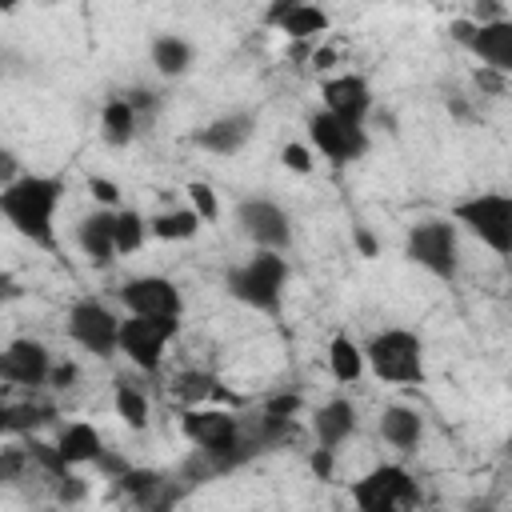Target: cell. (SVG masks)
I'll return each mask as SVG.
<instances>
[{"label": "cell", "instance_id": "1", "mask_svg": "<svg viewBox=\"0 0 512 512\" xmlns=\"http://www.w3.org/2000/svg\"><path fill=\"white\" fill-rule=\"evenodd\" d=\"M60 200H64V180L60 176L20 172L12 184L0 188V216L32 248L56 252V212H60Z\"/></svg>", "mask_w": 512, "mask_h": 512}, {"label": "cell", "instance_id": "2", "mask_svg": "<svg viewBox=\"0 0 512 512\" xmlns=\"http://www.w3.org/2000/svg\"><path fill=\"white\" fill-rule=\"evenodd\" d=\"M180 428L196 444V452L204 456V464H208L212 476L236 472V468H244L256 456L244 424L232 412H224V408H188L180 416Z\"/></svg>", "mask_w": 512, "mask_h": 512}, {"label": "cell", "instance_id": "3", "mask_svg": "<svg viewBox=\"0 0 512 512\" xmlns=\"http://www.w3.org/2000/svg\"><path fill=\"white\" fill-rule=\"evenodd\" d=\"M288 256L272 252V248H252V256H244L240 264H232L224 272V292L264 316H276L284 308V288H288Z\"/></svg>", "mask_w": 512, "mask_h": 512}, {"label": "cell", "instance_id": "4", "mask_svg": "<svg viewBox=\"0 0 512 512\" xmlns=\"http://www.w3.org/2000/svg\"><path fill=\"white\" fill-rule=\"evenodd\" d=\"M424 340L412 328H380L364 344V368L384 384H424Z\"/></svg>", "mask_w": 512, "mask_h": 512}, {"label": "cell", "instance_id": "5", "mask_svg": "<svg viewBox=\"0 0 512 512\" xmlns=\"http://www.w3.org/2000/svg\"><path fill=\"white\" fill-rule=\"evenodd\" d=\"M448 220L472 232L488 252L512 256V196L508 192H472L448 208Z\"/></svg>", "mask_w": 512, "mask_h": 512}, {"label": "cell", "instance_id": "6", "mask_svg": "<svg viewBox=\"0 0 512 512\" xmlns=\"http://www.w3.org/2000/svg\"><path fill=\"white\" fill-rule=\"evenodd\" d=\"M404 256L436 280H456V272H460V228L448 216L416 220L404 232Z\"/></svg>", "mask_w": 512, "mask_h": 512}, {"label": "cell", "instance_id": "7", "mask_svg": "<svg viewBox=\"0 0 512 512\" xmlns=\"http://www.w3.org/2000/svg\"><path fill=\"white\" fill-rule=\"evenodd\" d=\"M180 336V316H128L120 320V352L144 376L160 372L168 344Z\"/></svg>", "mask_w": 512, "mask_h": 512}, {"label": "cell", "instance_id": "8", "mask_svg": "<svg viewBox=\"0 0 512 512\" xmlns=\"http://www.w3.org/2000/svg\"><path fill=\"white\" fill-rule=\"evenodd\" d=\"M352 504L360 512H396L420 504V484L404 464H376L352 484Z\"/></svg>", "mask_w": 512, "mask_h": 512}, {"label": "cell", "instance_id": "9", "mask_svg": "<svg viewBox=\"0 0 512 512\" xmlns=\"http://www.w3.org/2000/svg\"><path fill=\"white\" fill-rule=\"evenodd\" d=\"M64 328H68V340L92 352L96 360H112L120 352V316L96 296L76 300L64 316Z\"/></svg>", "mask_w": 512, "mask_h": 512}, {"label": "cell", "instance_id": "10", "mask_svg": "<svg viewBox=\"0 0 512 512\" xmlns=\"http://www.w3.org/2000/svg\"><path fill=\"white\" fill-rule=\"evenodd\" d=\"M368 128L364 124H352L344 116H332L328 108L312 112L308 116V148L320 152L328 164L344 168V164H356L368 156Z\"/></svg>", "mask_w": 512, "mask_h": 512}, {"label": "cell", "instance_id": "11", "mask_svg": "<svg viewBox=\"0 0 512 512\" xmlns=\"http://www.w3.org/2000/svg\"><path fill=\"white\" fill-rule=\"evenodd\" d=\"M448 36L468 48L484 68H496V72H512V20L508 16H492V20H452L448 24Z\"/></svg>", "mask_w": 512, "mask_h": 512}, {"label": "cell", "instance_id": "12", "mask_svg": "<svg viewBox=\"0 0 512 512\" xmlns=\"http://www.w3.org/2000/svg\"><path fill=\"white\" fill-rule=\"evenodd\" d=\"M232 220H236L240 236L252 248H272V252H288L292 248V216L272 196H244L236 204Z\"/></svg>", "mask_w": 512, "mask_h": 512}, {"label": "cell", "instance_id": "13", "mask_svg": "<svg viewBox=\"0 0 512 512\" xmlns=\"http://www.w3.org/2000/svg\"><path fill=\"white\" fill-rule=\"evenodd\" d=\"M120 304L128 316H184L180 284L160 272H140L120 284Z\"/></svg>", "mask_w": 512, "mask_h": 512}, {"label": "cell", "instance_id": "14", "mask_svg": "<svg viewBox=\"0 0 512 512\" xmlns=\"http://www.w3.org/2000/svg\"><path fill=\"white\" fill-rule=\"evenodd\" d=\"M252 136H256V112L252 108H232V112L212 116L204 128H196L192 144L200 152H212V156H236V152H244V144Z\"/></svg>", "mask_w": 512, "mask_h": 512}, {"label": "cell", "instance_id": "15", "mask_svg": "<svg viewBox=\"0 0 512 512\" xmlns=\"http://www.w3.org/2000/svg\"><path fill=\"white\" fill-rule=\"evenodd\" d=\"M4 352V384L12 388H44L48 384V368H52V352L48 344L32 340V336H16Z\"/></svg>", "mask_w": 512, "mask_h": 512}, {"label": "cell", "instance_id": "16", "mask_svg": "<svg viewBox=\"0 0 512 512\" xmlns=\"http://www.w3.org/2000/svg\"><path fill=\"white\" fill-rule=\"evenodd\" d=\"M320 100L332 116H344L352 124H368V112H372V84L360 76V72H340V76H328L320 84Z\"/></svg>", "mask_w": 512, "mask_h": 512}, {"label": "cell", "instance_id": "17", "mask_svg": "<svg viewBox=\"0 0 512 512\" xmlns=\"http://www.w3.org/2000/svg\"><path fill=\"white\" fill-rule=\"evenodd\" d=\"M112 484L128 496V504H140V508H168L180 500V492L172 488V476H164L156 468H132L128 464V472L116 476Z\"/></svg>", "mask_w": 512, "mask_h": 512}, {"label": "cell", "instance_id": "18", "mask_svg": "<svg viewBox=\"0 0 512 512\" xmlns=\"http://www.w3.org/2000/svg\"><path fill=\"white\" fill-rule=\"evenodd\" d=\"M76 244L92 268L116 264V240H112V208H96L76 220Z\"/></svg>", "mask_w": 512, "mask_h": 512}, {"label": "cell", "instance_id": "19", "mask_svg": "<svg viewBox=\"0 0 512 512\" xmlns=\"http://www.w3.org/2000/svg\"><path fill=\"white\" fill-rule=\"evenodd\" d=\"M356 432V404L344 400V396H332L328 404H320L312 412V436L320 448H332L340 452V444H348Z\"/></svg>", "mask_w": 512, "mask_h": 512}, {"label": "cell", "instance_id": "20", "mask_svg": "<svg viewBox=\"0 0 512 512\" xmlns=\"http://www.w3.org/2000/svg\"><path fill=\"white\" fill-rule=\"evenodd\" d=\"M148 60H152V68H156L164 80H180V76L192 72L196 48H192V40L180 36V32H160V36H152V44H148Z\"/></svg>", "mask_w": 512, "mask_h": 512}, {"label": "cell", "instance_id": "21", "mask_svg": "<svg viewBox=\"0 0 512 512\" xmlns=\"http://www.w3.org/2000/svg\"><path fill=\"white\" fill-rule=\"evenodd\" d=\"M140 116L136 108L124 100V92H112L104 104H100V136L108 148H128L136 136H140Z\"/></svg>", "mask_w": 512, "mask_h": 512}, {"label": "cell", "instance_id": "22", "mask_svg": "<svg viewBox=\"0 0 512 512\" xmlns=\"http://www.w3.org/2000/svg\"><path fill=\"white\" fill-rule=\"evenodd\" d=\"M380 436L396 452H416L420 440H424V416L416 408H408V404H388L380 412Z\"/></svg>", "mask_w": 512, "mask_h": 512}, {"label": "cell", "instance_id": "23", "mask_svg": "<svg viewBox=\"0 0 512 512\" xmlns=\"http://www.w3.org/2000/svg\"><path fill=\"white\" fill-rule=\"evenodd\" d=\"M56 448H60V456H64L72 468H84V464H92L96 452L104 448V436H100L96 424H88V420H72V424L60 428Z\"/></svg>", "mask_w": 512, "mask_h": 512}, {"label": "cell", "instance_id": "24", "mask_svg": "<svg viewBox=\"0 0 512 512\" xmlns=\"http://www.w3.org/2000/svg\"><path fill=\"white\" fill-rule=\"evenodd\" d=\"M200 216L184 204V208H164L156 216H148V236L160 240V244H180V240H192L200 232Z\"/></svg>", "mask_w": 512, "mask_h": 512}, {"label": "cell", "instance_id": "25", "mask_svg": "<svg viewBox=\"0 0 512 512\" xmlns=\"http://www.w3.org/2000/svg\"><path fill=\"white\" fill-rule=\"evenodd\" d=\"M328 372L336 384H356L364 376V344H356L348 332H336L328 340Z\"/></svg>", "mask_w": 512, "mask_h": 512}, {"label": "cell", "instance_id": "26", "mask_svg": "<svg viewBox=\"0 0 512 512\" xmlns=\"http://www.w3.org/2000/svg\"><path fill=\"white\" fill-rule=\"evenodd\" d=\"M56 408L52 404H0V436H32L36 428L52 424Z\"/></svg>", "mask_w": 512, "mask_h": 512}, {"label": "cell", "instance_id": "27", "mask_svg": "<svg viewBox=\"0 0 512 512\" xmlns=\"http://www.w3.org/2000/svg\"><path fill=\"white\" fill-rule=\"evenodd\" d=\"M328 24H332V16H328L320 4H312V0L296 4L288 16L276 20V28H280L288 40H320V36L328 32Z\"/></svg>", "mask_w": 512, "mask_h": 512}, {"label": "cell", "instance_id": "28", "mask_svg": "<svg viewBox=\"0 0 512 512\" xmlns=\"http://www.w3.org/2000/svg\"><path fill=\"white\" fill-rule=\"evenodd\" d=\"M112 240H116V256H132L144 248L148 240V216L140 208H112Z\"/></svg>", "mask_w": 512, "mask_h": 512}, {"label": "cell", "instance_id": "29", "mask_svg": "<svg viewBox=\"0 0 512 512\" xmlns=\"http://www.w3.org/2000/svg\"><path fill=\"white\" fill-rule=\"evenodd\" d=\"M112 408H116V416H120L132 432H144V428H148L152 408H148V396H144L136 384L116 380V388H112Z\"/></svg>", "mask_w": 512, "mask_h": 512}, {"label": "cell", "instance_id": "30", "mask_svg": "<svg viewBox=\"0 0 512 512\" xmlns=\"http://www.w3.org/2000/svg\"><path fill=\"white\" fill-rule=\"evenodd\" d=\"M24 448H28V460H32V468H40L48 480H60V476H68V472H72V464L60 456V448H56V444H44V440H28Z\"/></svg>", "mask_w": 512, "mask_h": 512}, {"label": "cell", "instance_id": "31", "mask_svg": "<svg viewBox=\"0 0 512 512\" xmlns=\"http://www.w3.org/2000/svg\"><path fill=\"white\" fill-rule=\"evenodd\" d=\"M188 208L200 216V220H216L220 216V200H216V192H212V184H204V180H188Z\"/></svg>", "mask_w": 512, "mask_h": 512}, {"label": "cell", "instance_id": "32", "mask_svg": "<svg viewBox=\"0 0 512 512\" xmlns=\"http://www.w3.org/2000/svg\"><path fill=\"white\" fill-rule=\"evenodd\" d=\"M124 100L136 108V116H140V128H144V124H152V116L164 108V96H160V92H152V88H144V84L128 88V92H124Z\"/></svg>", "mask_w": 512, "mask_h": 512}, {"label": "cell", "instance_id": "33", "mask_svg": "<svg viewBox=\"0 0 512 512\" xmlns=\"http://www.w3.org/2000/svg\"><path fill=\"white\" fill-rule=\"evenodd\" d=\"M220 388H216V380L208 376V372H184L180 380H176V396H184V400H208V396H216Z\"/></svg>", "mask_w": 512, "mask_h": 512}, {"label": "cell", "instance_id": "34", "mask_svg": "<svg viewBox=\"0 0 512 512\" xmlns=\"http://www.w3.org/2000/svg\"><path fill=\"white\" fill-rule=\"evenodd\" d=\"M280 164H284L288 172H300V176H308V172L316 168V156H312V148H308V144H300V140H288V144L280 148Z\"/></svg>", "mask_w": 512, "mask_h": 512}, {"label": "cell", "instance_id": "35", "mask_svg": "<svg viewBox=\"0 0 512 512\" xmlns=\"http://www.w3.org/2000/svg\"><path fill=\"white\" fill-rule=\"evenodd\" d=\"M88 196L96 200V208H120V184L112 176H88Z\"/></svg>", "mask_w": 512, "mask_h": 512}, {"label": "cell", "instance_id": "36", "mask_svg": "<svg viewBox=\"0 0 512 512\" xmlns=\"http://www.w3.org/2000/svg\"><path fill=\"white\" fill-rule=\"evenodd\" d=\"M80 384V364L76 360H52L48 368V384L44 388H56V392H68Z\"/></svg>", "mask_w": 512, "mask_h": 512}, {"label": "cell", "instance_id": "37", "mask_svg": "<svg viewBox=\"0 0 512 512\" xmlns=\"http://www.w3.org/2000/svg\"><path fill=\"white\" fill-rule=\"evenodd\" d=\"M92 464H96V472H100L104 480H116V476H124V472H128V456H120V452H116V448H108V444L96 452V460H92Z\"/></svg>", "mask_w": 512, "mask_h": 512}, {"label": "cell", "instance_id": "38", "mask_svg": "<svg viewBox=\"0 0 512 512\" xmlns=\"http://www.w3.org/2000/svg\"><path fill=\"white\" fill-rule=\"evenodd\" d=\"M300 408H304L300 392H276V396L264 400V412H268V416H292V420H296Z\"/></svg>", "mask_w": 512, "mask_h": 512}, {"label": "cell", "instance_id": "39", "mask_svg": "<svg viewBox=\"0 0 512 512\" xmlns=\"http://www.w3.org/2000/svg\"><path fill=\"white\" fill-rule=\"evenodd\" d=\"M28 448H4L0 452V480H20V472L28 468Z\"/></svg>", "mask_w": 512, "mask_h": 512}, {"label": "cell", "instance_id": "40", "mask_svg": "<svg viewBox=\"0 0 512 512\" xmlns=\"http://www.w3.org/2000/svg\"><path fill=\"white\" fill-rule=\"evenodd\" d=\"M308 468H312L316 480H332V476H336V452L316 444V448L308 452Z\"/></svg>", "mask_w": 512, "mask_h": 512}, {"label": "cell", "instance_id": "41", "mask_svg": "<svg viewBox=\"0 0 512 512\" xmlns=\"http://www.w3.org/2000/svg\"><path fill=\"white\" fill-rule=\"evenodd\" d=\"M476 84H480L484 92H492V96H504V88H508V76H504V72H496V68H484V64H480V72H476Z\"/></svg>", "mask_w": 512, "mask_h": 512}, {"label": "cell", "instance_id": "42", "mask_svg": "<svg viewBox=\"0 0 512 512\" xmlns=\"http://www.w3.org/2000/svg\"><path fill=\"white\" fill-rule=\"evenodd\" d=\"M52 484H56V496H60V500H68V504H72V500H84V492H88V488H84V480H80V476H72V472H68V476H60V480H52Z\"/></svg>", "mask_w": 512, "mask_h": 512}, {"label": "cell", "instance_id": "43", "mask_svg": "<svg viewBox=\"0 0 512 512\" xmlns=\"http://www.w3.org/2000/svg\"><path fill=\"white\" fill-rule=\"evenodd\" d=\"M20 172H24V168H20V156H16L12 148H4V144H0V188H4V184H12Z\"/></svg>", "mask_w": 512, "mask_h": 512}, {"label": "cell", "instance_id": "44", "mask_svg": "<svg viewBox=\"0 0 512 512\" xmlns=\"http://www.w3.org/2000/svg\"><path fill=\"white\" fill-rule=\"evenodd\" d=\"M352 244L360 248V256H364V260H372V256L380 252V244H376V236H372V232H368L364 224H352Z\"/></svg>", "mask_w": 512, "mask_h": 512}, {"label": "cell", "instance_id": "45", "mask_svg": "<svg viewBox=\"0 0 512 512\" xmlns=\"http://www.w3.org/2000/svg\"><path fill=\"white\" fill-rule=\"evenodd\" d=\"M296 4H304V0H268V8H264V24H272V28H276V20H280V16H288Z\"/></svg>", "mask_w": 512, "mask_h": 512}, {"label": "cell", "instance_id": "46", "mask_svg": "<svg viewBox=\"0 0 512 512\" xmlns=\"http://www.w3.org/2000/svg\"><path fill=\"white\" fill-rule=\"evenodd\" d=\"M24 288H20V280L12 276V272H0V304H8V300H16Z\"/></svg>", "mask_w": 512, "mask_h": 512}, {"label": "cell", "instance_id": "47", "mask_svg": "<svg viewBox=\"0 0 512 512\" xmlns=\"http://www.w3.org/2000/svg\"><path fill=\"white\" fill-rule=\"evenodd\" d=\"M312 64H316V68H332V64H336V52H332V48H316Z\"/></svg>", "mask_w": 512, "mask_h": 512}, {"label": "cell", "instance_id": "48", "mask_svg": "<svg viewBox=\"0 0 512 512\" xmlns=\"http://www.w3.org/2000/svg\"><path fill=\"white\" fill-rule=\"evenodd\" d=\"M16 8H20V0H0V12H4V16L16 12Z\"/></svg>", "mask_w": 512, "mask_h": 512}, {"label": "cell", "instance_id": "49", "mask_svg": "<svg viewBox=\"0 0 512 512\" xmlns=\"http://www.w3.org/2000/svg\"><path fill=\"white\" fill-rule=\"evenodd\" d=\"M0 376H4V352H0Z\"/></svg>", "mask_w": 512, "mask_h": 512}]
</instances>
